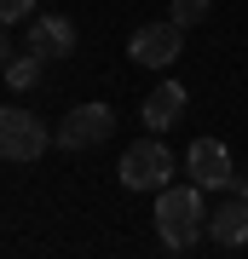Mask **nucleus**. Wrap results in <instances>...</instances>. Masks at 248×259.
<instances>
[{
    "label": "nucleus",
    "mask_w": 248,
    "mask_h": 259,
    "mask_svg": "<svg viewBox=\"0 0 248 259\" xmlns=\"http://www.w3.org/2000/svg\"><path fill=\"white\" fill-rule=\"evenodd\" d=\"M185 104H191V93H185L179 81H156V93L145 98V110H138V115H145V127L167 133V127H173V121L185 115Z\"/></svg>",
    "instance_id": "9"
},
{
    "label": "nucleus",
    "mask_w": 248,
    "mask_h": 259,
    "mask_svg": "<svg viewBox=\"0 0 248 259\" xmlns=\"http://www.w3.org/2000/svg\"><path fill=\"white\" fill-rule=\"evenodd\" d=\"M208 231V207H202V185H162L156 190V236H162V248H196Z\"/></svg>",
    "instance_id": "1"
},
{
    "label": "nucleus",
    "mask_w": 248,
    "mask_h": 259,
    "mask_svg": "<svg viewBox=\"0 0 248 259\" xmlns=\"http://www.w3.org/2000/svg\"><path fill=\"white\" fill-rule=\"evenodd\" d=\"M35 18V0H0V23H29Z\"/></svg>",
    "instance_id": "12"
},
{
    "label": "nucleus",
    "mask_w": 248,
    "mask_h": 259,
    "mask_svg": "<svg viewBox=\"0 0 248 259\" xmlns=\"http://www.w3.org/2000/svg\"><path fill=\"white\" fill-rule=\"evenodd\" d=\"M0 29H6V23H0ZM0 58H6V35H0Z\"/></svg>",
    "instance_id": "14"
},
{
    "label": "nucleus",
    "mask_w": 248,
    "mask_h": 259,
    "mask_svg": "<svg viewBox=\"0 0 248 259\" xmlns=\"http://www.w3.org/2000/svg\"><path fill=\"white\" fill-rule=\"evenodd\" d=\"M52 133L35 110H0V161H41Z\"/></svg>",
    "instance_id": "3"
},
{
    "label": "nucleus",
    "mask_w": 248,
    "mask_h": 259,
    "mask_svg": "<svg viewBox=\"0 0 248 259\" xmlns=\"http://www.w3.org/2000/svg\"><path fill=\"white\" fill-rule=\"evenodd\" d=\"M208 236L220 242V248H242V242H248V196H231L225 190V202L208 207Z\"/></svg>",
    "instance_id": "8"
},
{
    "label": "nucleus",
    "mask_w": 248,
    "mask_h": 259,
    "mask_svg": "<svg viewBox=\"0 0 248 259\" xmlns=\"http://www.w3.org/2000/svg\"><path fill=\"white\" fill-rule=\"evenodd\" d=\"M110 127H116L110 104H75V110L64 115V127H58V144L64 150H92V144L110 139Z\"/></svg>",
    "instance_id": "5"
},
{
    "label": "nucleus",
    "mask_w": 248,
    "mask_h": 259,
    "mask_svg": "<svg viewBox=\"0 0 248 259\" xmlns=\"http://www.w3.org/2000/svg\"><path fill=\"white\" fill-rule=\"evenodd\" d=\"M127 52H133V64H145V69H167L185 52V29L173 18H167V23H145V29H133Z\"/></svg>",
    "instance_id": "4"
},
{
    "label": "nucleus",
    "mask_w": 248,
    "mask_h": 259,
    "mask_svg": "<svg viewBox=\"0 0 248 259\" xmlns=\"http://www.w3.org/2000/svg\"><path fill=\"white\" fill-rule=\"evenodd\" d=\"M185 167H191V179H196L202 190H225L231 173H237V167H231V150H225L220 139H196L191 150H185Z\"/></svg>",
    "instance_id": "6"
},
{
    "label": "nucleus",
    "mask_w": 248,
    "mask_h": 259,
    "mask_svg": "<svg viewBox=\"0 0 248 259\" xmlns=\"http://www.w3.org/2000/svg\"><path fill=\"white\" fill-rule=\"evenodd\" d=\"M208 6H214V0H173V6H167V18H173L179 29H196V23L208 18Z\"/></svg>",
    "instance_id": "11"
},
{
    "label": "nucleus",
    "mask_w": 248,
    "mask_h": 259,
    "mask_svg": "<svg viewBox=\"0 0 248 259\" xmlns=\"http://www.w3.org/2000/svg\"><path fill=\"white\" fill-rule=\"evenodd\" d=\"M121 185L127 190H162V185H173V173H179V161H173V150L162 144V133H150V139H133L127 150H121Z\"/></svg>",
    "instance_id": "2"
},
{
    "label": "nucleus",
    "mask_w": 248,
    "mask_h": 259,
    "mask_svg": "<svg viewBox=\"0 0 248 259\" xmlns=\"http://www.w3.org/2000/svg\"><path fill=\"white\" fill-rule=\"evenodd\" d=\"M231 196H248V173H231V185H225Z\"/></svg>",
    "instance_id": "13"
},
{
    "label": "nucleus",
    "mask_w": 248,
    "mask_h": 259,
    "mask_svg": "<svg viewBox=\"0 0 248 259\" xmlns=\"http://www.w3.org/2000/svg\"><path fill=\"white\" fill-rule=\"evenodd\" d=\"M41 64L46 58H35L29 47H23V58H6V87H18V93L23 87H41Z\"/></svg>",
    "instance_id": "10"
},
{
    "label": "nucleus",
    "mask_w": 248,
    "mask_h": 259,
    "mask_svg": "<svg viewBox=\"0 0 248 259\" xmlns=\"http://www.w3.org/2000/svg\"><path fill=\"white\" fill-rule=\"evenodd\" d=\"M23 47L35 52V58H46V64H58V58L75 52V23H69V18H29Z\"/></svg>",
    "instance_id": "7"
}]
</instances>
